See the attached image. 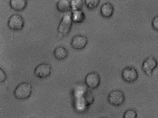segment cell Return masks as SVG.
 Wrapping results in <instances>:
<instances>
[{
  "label": "cell",
  "instance_id": "6da1fadb",
  "mask_svg": "<svg viewBox=\"0 0 158 118\" xmlns=\"http://www.w3.org/2000/svg\"><path fill=\"white\" fill-rule=\"evenodd\" d=\"M32 92V86L28 82H24L19 84L14 91V95L17 99L26 100L31 96Z\"/></svg>",
  "mask_w": 158,
  "mask_h": 118
},
{
  "label": "cell",
  "instance_id": "7a4b0ae2",
  "mask_svg": "<svg viewBox=\"0 0 158 118\" xmlns=\"http://www.w3.org/2000/svg\"><path fill=\"white\" fill-rule=\"evenodd\" d=\"M158 63L154 57L150 56L145 59L142 62L141 68L143 73L147 76H152L154 70L156 68Z\"/></svg>",
  "mask_w": 158,
  "mask_h": 118
},
{
  "label": "cell",
  "instance_id": "3957f363",
  "mask_svg": "<svg viewBox=\"0 0 158 118\" xmlns=\"http://www.w3.org/2000/svg\"><path fill=\"white\" fill-rule=\"evenodd\" d=\"M73 22L71 15L68 14L64 15L58 27V33L64 36L67 35L71 30Z\"/></svg>",
  "mask_w": 158,
  "mask_h": 118
},
{
  "label": "cell",
  "instance_id": "277c9868",
  "mask_svg": "<svg viewBox=\"0 0 158 118\" xmlns=\"http://www.w3.org/2000/svg\"><path fill=\"white\" fill-rule=\"evenodd\" d=\"M121 76L123 80L128 83H132L136 81L139 74L136 69L134 67L128 66L125 67L121 72Z\"/></svg>",
  "mask_w": 158,
  "mask_h": 118
},
{
  "label": "cell",
  "instance_id": "5b68a950",
  "mask_svg": "<svg viewBox=\"0 0 158 118\" xmlns=\"http://www.w3.org/2000/svg\"><path fill=\"white\" fill-rule=\"evenodd\" d=\"M107 100L109 103L115 106L122 105L125 101V96L123 93L118 90L111 91L109 94Z\"/></svg>",
  "mask_w": 158,
  "mask_h": 118
},
{
  "label": "cell",
  "instance_id": "8992f818",
  "mask_svg": "<svg viewBox=\"0 0 158 118\" xmlns=\"http://www.w3.org/2000/svg\"><path fill=\"white\" fill-rule=\"evenodd\" d=\"M7 25L9 28L14 31H19L23 29L24 25L23 18L18 14H14L9 18Z\"/></svg>",
  "mask_w": 158,
  "mask_h": 118
},
{
  "label": "cell",
  "instance_id": "52a82bcc",
  "mask_svg": "<svg viewBox=\"0 0 158 118\" xmlns=\"http://www.w3.org/2000/svg\"><path fill=\"white\" fill-rule=\"evenodd\" d=\"M51 65L48 63H43L38 65L35 68L34 72L38 78L44 79L48 77L51 74L52 71Z\"/></svg>",
  "mask_w": 158,
  "mask_h": 118
},
{
  "label": "cell",
  "instance_id": "ba28073f",
  "mask_svg": "<svg viewBox=\"0 0 158 118\" xmlns=\"http://www.w3.org/2000/svg\"><path fill=\"white\" fill-rule=\"evenodd\" d=\"M100 77L98 73L93 72L88 74L85 78V83L86 86L91 89L97 88L100 83Z\"/></svg>",
  "mask_w": 158,
  "mask_h": 118
},
{
  "label": "cell",
  "instance_id": "9c48e42d",
  "mask_svg": "<svg viewBox=\"0 0 158 118\" xmlns=\"http://www.w3.org/2000/svg\"><path fill=\"white\" fill-rule=\"evenodd\" d=\"M88 42V39L86 36L77 35L72 38L71 45L73 48L75 50H81L85 48Z\"/></svg>",
  "mask_w": 158,
  "mask_h": 118
},
{
  "label": "cell",
  "instance_id": "30bf717a",
  "mask_svg": "<svg viewBox=\"0 0 158 118\" xmlns=\"http://www.w3.org/2000/svg\"><path fill=\"white\" fill-rule=\"evenodd\" d=\"M114 12V7L110 2H107L102 4L100 8L101 15L105 18H109L113 15Z\"/></svg>",
  "mask_w": 158,
  "mask_h": 118
},
{
  "label": "cell",
  "instance_id": "8fae6325",
  "mask_svg": "<svg viewBox=\"0 0 158 118\" xmlns=\"http://www.w3.org/2000/svg\"><path fill=\"white\" fill-rule=\"evenodd\" d=\"M10 5L13 10L17 11L23 10L27 5V0H10Z\"/></svg>",
  "mask_w": 158,
  "mask_h": 118
},
{
  "label": "cell",
  "instance_id": "7c38bea8",
  "mask_svg": "<svg viewBox=\"0 0 158 118\" xmlns=\"http://www.w3.org/2000/svg\"><path fill=\"white\" fill-rule=\"evenodd\" d=\"M69 52L64 47L59 46L55 48L53 51L54 56L57 60H62L65 59L68 56Z\"/></svg>",
  "mask_w": 158,
  "mask_h": 118
},
{
  "label": "cell",
  "instance_id": "4fadbf2b",
  "mask_svg": "<svg viewBox=\"0 0 158 118\" xmlns=\"http://www.w3.org/2000/svg\"><path fill=\"white\" fill-rule=\"evenodd\" d=\"M57 10L61 13H66L71 10L70 2L68 0H59L57 2Z\"/></svg>",
  "mask_w": 158,
  "mask_h": 118
},
{
  "label": "cell",
  "instance_id": "5bb4252c",
  "mask_svg": "<svg viewBox=\"0 0 158 118\" xmlns=\"http://www.w3.org/2000/svg\"><path fill=\"white\" fill-rule=\"evenodd\" d=\"M71 16L73 22L76 23H81L85 18V14L81 10L72 11Z\"/></svg>",
  "mask_w": 158,
  "mask_h": 118
},
{
  "label": "cell",
  "instance_id": "9a60e30c",
  "mask_svg": "<svg viewBox=\"0 0 158 118\" xmlns=\"http://www.w3.org/2000/svg\"><path fill=\"white\" fill-rule=\"evenodd\" d=\"M70 3L72 11L81 10L83 6L82 0H71Z\"/></svg>",
  "mask_w": 158,
  "mask_h": 118
},
{
  "label": "cell",
  "instance_id": "2e32d148",
  "mask_svg": "<svg viewBox=\"0 0 158 118\" xmlns=\"http://www.w3.org/2000/svg\"><path fill=\"white\" fill-rule=\"evenodd\" d=\"M87 8L90 10L96 8L100 3V0H85Z\"/></svg>",
  "mask_w": 158,
  "mask_h": 118
},
{
  "label": "cell",
  "instance_id": "e0dca14e",
  "mask_svg": "<svg viewBox=\"0 0 158 118\" xmlns=\"http://www.w3.org/2000/svg\"><path fill=\"white\" fill-rule=\"evenodd\" d=\"M137 115V113L135 110L129 109L124 112L123 117L124 118H136Z\"/></svg>",
  "mask_w": 158,
  "mask_h": 118
},
{
  "label": "cell",
  "instance_id": "ac0fdd59",
  "mask_svg": "<svg viewBox=\"0 0 158 118\" xmlns=\"http://www.w3.org/2000/svg\"><path fill=\"white\" fill-rule=\"evenodd\" d=\"M151 25L153 29L155 31L158 32V15L155 16L153 18Z\"/></svg>",
  "mask_w": 158,
  "mask_h": 118
},
{
  "label": "cell",
  "instance_id": "d6986e66",
  "mask_svg": "<svg viewBox=\"0 0 158 118\" xmlns=\"http://www.w3.org/2000/svg\"><path fill=\"white\" fill-rule=\"evenodd\" d=\"M7 78L6 75L4 71L1 68H0V81L1 83L4 82L6 79Z\"/></svg>",
  "mask_w": 158,
  "mask_h": 118
}]
</instances>
